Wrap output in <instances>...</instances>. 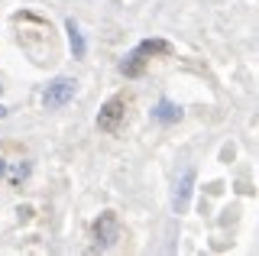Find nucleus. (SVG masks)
Returning a JSON list of instances; mask_svg holds the SVG:
<instances>
[{"label": "nucleus", "mask_w": 259, "mask_h": 256, "mask_svg": "<svg viewBox=\"0 0 259 256\" xmlns=\"http://www.w3.org/2000/svg\"><path fill=\"white\" fill-rule=\"evenodd\" d=\"M165 52H172V46H168L165 39H143V42L136 46V49L130 52L123 62H120V71H123L126 78H136L152 55H165Z\"/></svg>", "instance_id": "f257e3e1"}, {"label": "nucleus", "mask_w": 259, "mask_h": 256, "mask_svg": "<svg viewBox=\"0 0 259 256\" xmlns=\"http://www.w3.org/2000/svg\"><path fill=\"white\" fill-rule=\"evenodd\" d=\"M75 78H55L52 84L46 88V94H42V104L49 110H59V107H65L71 98H75Z\"/></svg>", "instance_id": "f03ea898"}, {"label": "nucleus", "mask_w": 259, "mask_h": 256, "mask_svg": "<svg viewBox=\"0 0 259 256\" xmlns=\"http://www.w3.org/2000/svg\"><path fill=\"white\" fill-rule=\"evenodd\" d=\"M191 191H194V169L188 165L182 175L175 179V188H172V211L175 214H185L191 204Z\"/></svg>", "instance_id": "7ed1b4c3"}, {"label": "nucleus", "mask_w": 259, "mask_h": 256, "mask_svg": "<svg viewBox=\"0 0 259 256\" xmlns=\"http://www.w3.org/2000/svg\"><path fill=\"white\" fill-rule=\"evenodd\" d=\"M123 107H126V101L120 98H110L107 104L101 107V117H97V126H101L104 133H117V126H120V117H123Z\"/></svg>", "instance_id": "20e7f679"}, {"label": "nucleus", "mask_w": 259, "mask_h": 256, "mask_svg": "<svg viewBox=\"0 0 259 256\" xmlns=\"http://www.w3.org/2000/svg\"><path fill=\"white\" fill-rule=\"evenodd\" d=\"M97 243L101 246H107V243H113V237H117V221H113V214H104L101 221H97Z\"/></svg>", "instance_id": "39448f33"}, {"label": "nucleus", "mask_w": 259, "mask_h": 256, "mask_svg": "<svg viewBox=\"0 0 259 256\" xmlns=\"http://www.w3.org/2000/svg\"><path fill=\"white\" fill-rule=\"evenodd\" d=\"M65 26H68V42H71V52H75V59H81V55L88 52V46H84V36H81V29L75 26V20H68Z\"/></svg>", "instance_id": "423d86ee"}, {"label": "nucleus", "mask_w": 259, "mask_h": 256, "mask_svg": "<svg viewBox=\"0 0 259 256\" xmlns=\"http://www.w3.org/2000/svg\"><path fill=\"white\" fill-rule=\"evenodd\" d=\"M152 117H156V120H162V123H172V120H178V117H182V110H178L172 101H159V107L152 110Z\"/></svg>", "instance_id": "0eeeda50"}, {"label": "nucleus", "mask_w": 259, "mask_h": 256, "mask_svg": "<svg viewBox=\"0 0 259 256\" xmlns=\"http://www.w3.org/2000/svg\"><path fill=\"white\" fill-rule=\"evenodd\" d=\"M4 114H7V110H4V107H0V117H4Z\"/></svg>", "instance_id": "6e6552de"}, {"label": "nucleus", "mask_w": 259, "mask_h": 256, "mask_svg": "<svg viewBox=\"0 0 259 256\" xmlns=\"http://www.w3.org/2000/svg\"><path fill=\"white\" fill-rule=\"evenodd\" d=\"M0 175H4V162H0Z\"/></svg>", "instance_id": "1a4fd4ad"}]
</instances>
